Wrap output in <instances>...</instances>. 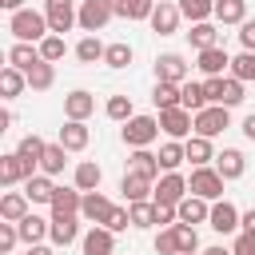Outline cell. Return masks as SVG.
<instances>
[{
	"label": "cell",
	"mask_w": 255,
	"mask_h": 255,
	"mask_svg": "<svg viewBox=\"0 0 255 255\" xmlns=\"http://www.w3.org/2000/svg\"><path fill=\"white\" fill-rule=\"evenodd\" d=\"M8 32L16 36V44H40V40H48V36H52L48 16H44V12H36V8H20V12H12Z\"/></svg>",
	"instance_id": "1"
},
{
	"label": "cell",
	"mask_w": 255,
	"mask_h": 255,
	"mask_svg": "<svg viewBox=\"0 0 255 255\" xmlns=\"http://www.w3.org/2000/svg\"><path fill=\"white\" fill-rule=\"evenodd\" d=\"M187 195H191V191H187V179H183L179 171H163L159 183H155V191H151V203H159V207H179Z\"/></svg>",
	"instance_id": "2"
},
{
	"label": "cell",
	"mask_w": 255,
	"mask_h": 255,
	"mask_svg": "<svg viewBox=\"0 0 255 255\" xmlns=\"http://www.w3.org/2000/svg\"><path fill=\"white\" fill-rule=\"evenodd\" d=\"M155 135H159V120H155V116H131V120L124 124V143H128L131 151H135V147H151Z\"/></svg>",
	"instance_id": "3"
},
{
	"label": "cell",
	"mask_w": 255,
	"mask_h": 255,
	"mask_svg": "<svg viewBox=\"0 0 255 255\" xmlns=\"http://www.w3.org/2000/svg\"><path fill=\"white\" fill-rule=\"evenodd\" d=\"M223 183H227V179H223L215 167H195V171H191V179H187V191H191V195H199V199H207V203H219Z\"/></svg>",
	"instance_id": "4"
},
{
	"label": "cell",
	"mask_w": 255,
	"mask_h": 255,
	"mask_svg": "<svg viewBox=\"0 0 255 255\" xmlns=\"http://www.w3.org/2000/svg\"><path fill=\"white\" fill-rule=\"evenodd\" d=\"M44 16H48V28H52L56 36H64V32H72V28L80 24L76 0H44Z\"/></svg>",
	"instance_id": "5"
},
{
	"label": "cell",
	"mask_w": 255,
	"mask_h": 255,
	"mask_svg": "<svg viewBox=\"0 0 255 255\" xmlns=\"http://www.w3.org/2000/svg\"><path fill=\"white\" fill-rule=\"evenodd\" d=\"M159 131L167 139H191L195 135V116L187 108H167V112H159Z\"/></svg>",
	"instance_id": "6"
},
{
	"label": "cell",
	"mask_w": 255,
	"mask_h": 255,
	"mask_svg": "<svg viewBox=\"0 0 255 255\" xmlns=\"http://www.w3.org/2000/svg\"><path fill=\"white\" fill-rule=\"evenodd\" d=\"M231 128V108H219V104H207L203 112H195V135L203 139H215L219 131Z\"/></svg>",
	"instance_id": "7"
},
{
	"label": "cell",
	"mask_w": 255,
	"mask_h": 255,
	"mask_svg": "<svg viewBox=\"0 0 255 255\" xmlns=\"http://www.w3.org/2000/svg\"><path fill=\"white\" fill-rule=\"evenodd\" d=\"M112 16H116V4L112 0H80V28L88 36H96Z\"/></svg>",
	"instance_id": "8"
},
{
	"label": "cell",
	"mask_w": 255,
	"mask_h": 255,
	"mask_svg": "<svg viewBox=\"0 0 255 255\" xmlns=\"http://www.w3.org/2000/svg\"><path fill=\"white\" fill-rule=\"evenodd\" d=\"M187 72H191V64L179 52L155 56V80H163V84H187Z\"/></svg>",
	"instance_id": "9"
},
{
	"label": "cell",
	"mask_w": 255,
	"mask_h": 255,
	"mask_svg": "<svg viewBox=\"0 0 255 255\" xmlns=\"http://www.w3.org/2000/svg\"><path fill=\"white\" fill-rule=\"evenodd\" d=\"M116 211V203L104 195V191H84V203H80V215L92 223V227H104L108 223V215Z\"/></svg>",
	"instance_id": "10"
},
{
	"label": "cell",
	"mask_w": 255,
	"mask_h": 255,
	"mask_svg": "<svg viewBox=\"0 0 255 255\" xmlns=\"http://www.w3.org/2000/svg\"><path fill=\"white\" fill-rule=\"evenodd\" d=\"M239 207L235 203H227V199H219V203H211V219H207V227L211 231H219V235H231V231H239Z\"/></svg>",
	"instance_id": "11"
},
{
	"label": "cell",
	"mask_w": 255,
	"mask_h": 255,
	"mask_svg": "<svg viewBox=\"0 0 255 255\" xmlns=\"http://www.w3.org/2000/svg\"><path fill=\"white\" fill-rule=\"evenodd\" d=\"M179 4H171V0H159L155 4V12H151V32H159V36H175V28H179Z\"/></svg>",
	"instance_id": "12"
},
{
	"label": "cell",
	"mask_w": 255,
	"mask_h": 255,
	"mask_svg": "<svg viewBox=\"0 0 255 255\" xmlns=\"http://www.w3.org/2000/svg\"><path fill=\"white\" fill-rule=\"evenodd\" d=\"M36 171L28 167V159H20L16 151H8V155H0V183L4 187H12V183H24V179H32Z\"/></svg>",
	"instance_id": "13"
},
{
	"label": "cell",
	"mask_w": 255,
	"mask_h": 255,
	"mask_svg": "<svg viewBox=\"0 0 255 255\" xmlns=\"http://www.w3.org/2000/svg\"><path fill=\"white\" fill-rule=\"evenodd\" d=\"M92 112H96V96H92V92L76 88V92L64 96V116H68V120H80V124H84Z\"/></svg>",
	"instance_id": "14"
},
{
	"label": "cell",
	"mask_w": 255,
	"mask_h": 255,
	"mask_svg": "<svg viewBox=\"0 0 255 255\" xmlns=\"http://www.w3.org/2000/svg\"><path fill=\"white\" fill-rule=\"evenodd\" d=\"M48 239H52L56 247L76 243V239H80V215H52V231H48Z\"/></svg>",
	"instance_id": "15"
},
{
	"label": "cell",
	"mask_w": 255,
	"mask_h": 255,
	"mask_svg": "<svg viewBox=\"0 0 255 255\" xmlns=\"http://www.w3.org/2000/svg\"><path fill=\"white\" fill-rule=\"evenodd\" d=\"M128 171H131V175H143V179H155L163 167H159V155H155V151L135 147V151L128 155Z\"/></svg>",
	"instance_id": "16"
},
{
	"label": "cell",
	"mask_w": 255,
	"mask_h": 255,
	"mask_svg": "<svg viewBox=\"0 0 255 255\" xmlns=\"http://www.w3.org/2000/svg\"><path fill=\"white\" fill-rule=\"evenodd\" d=\"M120 191H124V199H128V203H147V195L155 191V179H143V175H131V171H124V179H120Z\"/></svg>",
	"instance_id": "17"
},
{
	"label": "cell",
	"mask_w": 255,
	"mask_h": 255,
	"mask_svg": "<svg viewBox=\"0 0 255 255\" xmlns=\"http://www.w3.org/2000/svg\"><path fill=\"white\" fill-rule=\"evenodd\" d=\"M16 231H20V239L28 243V247H36V243H44L48 239V231H52V219H40V215H24L20 223H16Z\"/></svg>",
	"instance_id": "18"
},
{
	"label": "cell",
	"mask_w": 255,
	"mask_h": 255,
	"mask_svg": "<svg viewBox=\"0 0 255 255\" xmlns=\"http://www.w3.org/2000/svg\"><path fill=\"white\" fill-rule=\"evenodd\" d=\"M215 171H219L223 179H239V175L247 171V159H243V151H239V147H223V151L215 155Z\"/></svg>",
	"instance_id": "19"
},
{
	"label": "cell",
	"mask_w": 255,
	"mask_h": 255,
	"mask_svg": "<svg viewBox=\"0 0 255 255\" xmlns=\"http://www.w3.org/2000/svg\"><path fill=\"white\" fill-rule=\"evenodd\" d=\"M80 203H84V191L80 187H56L52 195V215H80Z\"/></svg>",
	"instance_id": "20"
},
{
	"label": "cell",
	"mask_w": 255,
	"mask_h": 255,
	"mask_svg": "<svg viewBox=\"0 0 255 255\" xmlns=\"http://www.w3.org/2000/svg\"><path fill=\"white\" fill-rule=\"evenodd\" d=\"M175 211H179V223H191V227L211 219V203H207V199H199V195H187Z\"/></svg>",
	"instance_id": "21"
},
{
	"label": "cell",
	"mask_w": 255,
	"mask_h": 255,
	"mask_svg": "<svg viewBox=\"0 0 255 255\" xmlns=\"http://www.w3.org/2000/svg\"><path fill=\"white\" fill-rule=\"evenodd\" d=\"M116 251V231L108 227H92L84 235V255H112Z\"/></svg>",
	"instance_id": "22"
},
{
	"label": "cell",
	"mask_w": 255,
	"mask_h": 255,
	"mask_svg": "<svg viewBox=\"0 0 255 255\" xmlns=\"http://www.w3.org/2000/svg\"><path fill=\"white\" fill-rule=\"evenodd\" d=\"M24 195H28L32 203H52V195H56V183H52V175L36 171L32 179H24Z\"/></svg>",
	"instance_id": "23"
},
{
	"label": "cell",
	"mask_w": 255,
	"mask_h": 255,
	"mask_svg": "<svg viewBox=\"0 0 255 255\" xmlns=\"http://www.w3.org/2000/svg\"><path fill=\"white\" fill-rule=\"evenodd\" d=\"M28 203H32V199H28L24 191H8V195L0 199V219H4V223H20V219L28 215Z\"/></svg>",
	"instance_id": "24"
},
{
	"label": "cell",
	"mask_w": 255,
	"mask_h": 255,
	"mask_svg": "<svg viewBox=\"0 0 255 255\" xmlns=\"http://www.w3.org/2000/svg\"><path fill=\"white\" fill-rule=\"evenodd\" d=\"M187 40H191V48H195V52H207V48H219V28H215L211 20H203V24H191V32H187Z\"/></svg>",
	"instance_id": "25"
},
{
	"label": "cell",
	"mask_w": 255,
	"mask_h": 255,
	"mask_svg": "<svg viewBox=\"0 0 255 255\" xmlns=\"http://www.w3.org/2000/svg\"><path fill=\"white\" fill-rule=\"evenodd\" d=\"M40 60H44V56H40V48H36V44H12V48H8V64H12V68H20V72H32Z\"/></svg>",
	"instance_id": "26"
},
{
	"label": "cell",
	"mask_w": 255,
	"mask_h": 255,
	"mask_svg": "<svg viewBox=\"0 0 255 255\" xmlns=\"http://www.w3.org/2000/svg\"><path fill=\"white\" fill-rule=\"evenodd\" d=\"M88 139H92V135H88V128H84L80 120H68V124L60 128V139H56V143H64L68 151H84V147H88Z\"/></svg>",
	"instance_id": "27"
},
{
	"label": "cell",
	"mask_w": 255,
	"mask_h": 255,
	"mask_svg": "<svg viewBox=\"0 0 255 255\" xmlns=\"http://www.w3.org/2000/svg\"><path fill=\"white\" fill-rule=\"evenodd\" d=\"M223 68H231L227 48H207V52H199V72H203V76H223Z\"/></svg>",
	"instance_id": "28"
},
{
	"label": "cell",
	"mask_w": 255,
	"mask_h": 255,
	"mask_svg": "<svg viewBox=\"0 0 255 255\" xmlns=\"http://www.w3.org/2000/svg\"><path fill=\"white\" fill-rule=\"evenodd\" d=\"M151 100H155L159 112H167V108H183V104H179V100H183V84H163V80H155Z\"/></svg>",
	"instance_id": "29"
},
{
	"label": "cell",
	"mask_w": 255,
	"mask_h": 255,
	"mask_svg": "<svg viewBox=\"0 0 255 255\" xmlns=\"http://www.w3.org/2000/svg\"><path fill=\"white\" fill-rule=\"evenodd\" d=\"M183 151H187L191 167H207V163L215 159V151H211V139H203V135H191V139H183Z\"/></svg>",
	"instance_id": "30"
},
{
	"label": "cell",
	"mask_w": 255,
	"mask_h": 255,
	"mask_svg": "<svg viewBox=\"0 0 255 255\" xmlns=\"http://www.w3.org/2000/svg\"><path fill=\"white\" fill-rule=\"evenodd\" d=\"M100 179H104V171H100L96 159H80L76 163V187L80 191H100Z\"/></svg>",
	"instance_id": "31"
},
{
	"label": "cell",
	"mask_w": 255,
	"mask_h": 255,
	"mask_svg": "<svg viewBox=\"0 0 255 255\" xmlns=\"http://www.w3.org/2000/svg\"><path fill=\"white\" fill-rule=\"evenodd\" d=\"M116 4V16L124 20H151L155 12V0H112Z\"/></svg>",
	"instance_id": "32"
},
{
	"label": "cell",
	"mask_w": 255,
	"mask_h": 255,
	"mask_svg": "<svg viewBox=\"0 0 255 255\" xmlns=\"http://www.w3.org/2000/svg\"><path fill=\"white\" fill-rule=\"evenodd\" d=\"M215 20L219 24H243L247 20V0H215Z\"/></svg>",
	"instance_id": "33"
},
{
	"label": "cell",
	"mask_w": 255,
	"mask_h": 255,
	"mask_svg": "<svg viewBox=\"0 0 255 255\" xmlns=\"http://www.w3.org/2000/svg\"><path fill=\"white\" fill-rule=\"evenodd\" d=\"M179 16L191 24H203L215 16V0H179Z\"/></svg>",
	"instance_id": "34"
},
{
	"label": "cell",
	"mask_w": 255,
	"mask_h": 255,
	"mask_svg": "<svg viewBox=\"0 0 255 255\" xmlns=\"http://www.w3.org/2000/svg\"><path fill=\"white\" fill-rule=\"evenodd\" d=\"M24 76H28V88H32V92H48V88L56 84V64L40 60V64H36L32 72H24Z\"/></svg>",
	"instance_id": "35"
},
{
	"label": "cell",
	"mask_w": 255,
	"mask_h": 255,
	"mask_svg": "<svg viewBox=\"0 0 255 255\" xmlns=\"http://www.w3.org/2000/svg\"><path fill=\"white\" fill-rule=\"evenodd\" d=\"M24 88H28V76H24L20 68H12V64H8V68L0 72V92H4V100H16Z\"/></svg>",
	"instance_id": "36"
},
{
	"label": "cell",
	"mask_w": 255,
	"mask_h": 255,
	"mask_svg": "<svg viewBox=\"0 0 255 255\" xmlns=\"http://www.w3.org/2000/svg\"><path fill=\"white\" fill-rule=\"evenodd\" d=\"M44 147H48V143H44L40 135H24V139L16 143V155H20V159H28V167L36 171V167H40V159H44Z\"/></svg>",
	"instance_id": "37"
},
{
	"label": "cell",
	"mask_w": 255,
	"mask_h": 255,
	"mask_svg": "<svg viewBox=\"0 0 255 255\" xmlns=\"http://www.w3.org/2000/svg\"><path fill=\"white\" fill-rule=\"evenodd\" d=\"M64 163H68V147H64V143H48V147H44V159H40V171H44V175H60Z\"/></svg>",
	"instance_id": "38"
},
{
	"label": "cell",
	"mask_w": 255,
	"mask_h": 255,
	"mask_svg": "<svg viewBox=\"0 0 255 255\" xmlns=\"http://www.w3.org/2000/svg\"><path fill=\"white\" fill-rule=\"evenodd\" d=\"M104 56H108V48L100 44V36H84V40L76 44V60H80V64H100Z\"/></svg>",
	"instance_id": "39"
},
{
	"label": "cell",
	"mask_w": 255,
	"mask_h": 255,
	"mask_svg": "<svg viewBox=\"0 0 255 255\" xmlns=\"http://www.w3.org/2000/svg\"><path fill=\"white\" fill-rule=\"evenodd\" d=\"M155 155H159V167H163V171H175V167L187 159V151H183V143H179V139H167Z\"/></svg>",
	"instance_id": "40"
},
{
	"label": "cell",
	"mask_w": 255,
	"mask_h": 255,
	"mask_svg": "<svg viewBox=\"0 0 255 255\" xmlns=\"http://www.w3.org/2000/svg\"><path fill=\"white\" fill-rule=\"evenodd\" d=\"M104 112H108V120H116V124H128V120L135 116V112H131V96H108Z\"/></svg>",
	"instance_id": "41"
},
{
	"label": "cell",
	"mask_w": 255,
	"mask_h": 255,
	"mask_svg": "<svg viewBox=\"0 0 255 255\" xmlns=\"http://www.w3.org/2000/svg\"><path fill=\"white\" fill-rule=\"evenodd\" d=\"M131 56H135V52H131V44H128V40H120V44H108L104 64H108V68H128V64H131Z\"/></svg>",
	"instance_id": "42"
},
{
	"label": "cell",
	"mask_w": 255,
	"mask_h": 255,
	"mask_svg": "<svg viewBox=\"0 0 255 255\" xmlns=\"http://www.w3.org/2000/svg\"><path fill=\"white\" fill-rule=\"evenodd\" d=\"M179 104H183V108H187L191 116H195V112H203V108H207L203 84H191V80H187V84H183V100H179Z\"/></svg>",
	"instance_id": "43"
},
{
	"label": "cell",
	"mask_w": 255,
	"mask_h": 255,
	"mask_svg": "<svg viewBox=\"0 0 255 255\" xmlns=\"http://www.w3.org/2000/svg\"><path fill=\"white\" fill-rule=\"evenodd\" d=\"M231 76H235L239 84L255 80V52H239V56L231 60Z\"/></svg>",
	"instance_id": "44"
},
{
	"label": "cell",
	"mask_w": 255,
	"mask_h": 255,
	"mask_svg": "<svg viewBox=\"0 0 255 255\" xmlns=\"http://www.w3.org/2000/svg\"><path fill=\"white\" fill-rule=\"evenodd\" d=\"M36 48H40V56H44L48 64H56V60H64V52H68V44H64V36H56V32H52L48 40H40Z\"/></svg>",
	"instance_id": "45"
},
{
	"label": "cell",
	"mask_w": 255,
	"mask_h": 255,
	"mask_svg": "<svg viewBox=\"0 0 255 255\" xmlns=\"http://www.w3.org/2000/svg\"><path fill=\"white\" fill-rule=\"evenodd\" d=\"M128 211H131V227H155V203L147 199V203H128Z\"/></svg>",
	"instance_id": "46"
},
{
	"label": "cell",
	"mask_w": 255,
	"mask_h": 255,
	"mask_svg": "<svg viewBox=\"0 0 255 255\" xmlns=\"http://www.w3.org/2000/svg\"><path fill=\"white\" fill-rule=\"evenodd\" d=\"M155 255H179V235H175V227H163V231L155 235Z\"/></svg>",
	"instance_id": "47"
},
{
	"label": "cell",
	"mask_w": 255,
	"mask_h": 255,
	"mask_svg": "<svg viewBox=\"0 0 255 255\" xmlns=\"http://www.w3.org/2000/svg\"><path fill=\"white\" fill-rule=\"evenodd\" d=\"M239 104H243V84H239L235 76H227V80H223V104H219V108H239Z\"/></svg>",
	"instance_id": "48"
},
{
	"label": "cell",
	"mask_w": 255,
	"mask_h": 255,
	"mask_svg": "<svg viewBox=\"0 0 255 255\" xmlns=\"http://www.w3.org/2000/svg\"><path fill=\"white\" fill-rule=\"evenodd\" d=\"M175 235H179V255H183V251H191V255L199 251V235H195L191 223H175Z\"/></svg>",
	"instance_id": "49"
},
{
	"label": "cell",
	"mask_w": 255,
	"mask_h": 255,
	"mask_svg": "<svg viewBox=\"0 0 255 255\" xmlns=\"http://www.w3.org/2000/svg\"><path fill=\"white\" fill-rule=\"evenodd\" d=\"M104 227H108V231H116V235H120V231H128V227H131V211H128V207H116V211L108 215V223H104Z\"/></svg>",
	"instance_id": "50"
},
{
	"label": "cell",
	"mask_w": 255,
	"mask_h": 255,
	"mask_svg": "<svg viewBox=\"0 0 255 255\" xmlns=\"http://www.w3.org/2000/svg\"><path fill=\"white\" fill-rule=\"evenodd\" d=\"M20 243V231L16 223H0V255H12V247Z\"/></svg>",
	"instance_id": "51"
},
{
	"label": "cell",
	"mask_w": 255,
	"mask_h": 255,
	"mask_svg": "<svg viewBox=\"0 0 255 255\" xmlns=\"http://www.w3.org/2000/svg\"><path fill=\"white\" fill-rule=\"evenodd\" d=\"M203 96H207V104H223V76H207L203 80Z\"/></svg>",
	"instance_id": "52"
},
{
	"label": "cell",
	"mask_w": 255,
	"mask_h": 255,
	"mask_svg": "<svg viewBox=\"0 0 255 255\" xmlns=\"http://www.w3.org/2000/svg\"><path fill=\"white\" fill-rule=\"evenodd\" d=\"M231 255H255V235H251V231H239V239H235Z\"/></svg>",
	"instance_id": "53"
},
{
	"label": "cell",
	"mask_w": 255,
	"mask_h": 255,
	"mask_svg": "<svg viewBox=\"0 0 255 255\" xmlns=\"http://www.w3.org/2000/svg\"><path fill=\"white\" fill-rule=\"evenodd\" d=\"M239 44H243V52H255V20L239 24Z\"/></svg>",
	"instance_id": "54"
},
{
	"label": "cell",
	"mask_w": 255,
	"mask_h": 255,
	"mask_svg": "<svg viewBox=\"0 0 255 255\" xmlns=\"http://www.w3.org/2000/svg\"><path fill=\"white\" fill-rule=\"evenodd\" d=\"M155 223H159V227H175V223H179V211H175V207H159V203H155Z\"/></svg>",
	"instance_id": "55"
},
{
	"label": "cell",
	"mask_w": 255,
	"mask_h": 255,
	"mask_svg": "<svg viewBox=\"0 0 255 255\" xmlns=\"http://www.w3.org/2000/svg\"><path fill=\"white\" fill-rule=\"evenodd\" d=\"M239 227H243V231H251V235H255V207H251V211H243V215H239Z\"/></svg>",
	"instance_id": "56"
},
{
	"label": "cell",
	"mask_w": 255,
	"mask_h": 255,
	"mask_svg": "<svg viewBox=\"0 0 255 255\" xmlns=\"http://www.w3.org/2000/svg\"><path fill=\"white\" fill-rule=\"evenodd\" d=\"M243 135H247V139H255V112L243 120Z\"/></svg>",
	"instance_id": "57"
},
{
	"label": "cell",
	"mask_w": 255,
	"mask_h": 255,
	"mask_svg": "<svg viewBox=\"0 0 255 255\" xmlns=\"http://www.w3.org/2000/svg\"><path fill=\"white\" fill-rule=\"evenodd\" d=\"M8 128H12V112L4 108V112H0V131H8Z\"/></svg>",
	"instance_id": "58"
},
{
	"label": "cell",
	"mask_w": 255,
	"mask_h": 255,
	"mask_svg": "<svg viewBox=\"0 0 255 255\" xmlns=\"http://www.w3.org/2000/svg\"><path fill=\"white\" fill-rule=\"evenodd\" d=\"M203 255H231V247H223V243H215V247H207Z\"/></svg>",
	"instance_id": "59"
},
{
	"label": "cell",
	"mask_w": 255,
	"mask_h": 255,
	"mask_svg": "<svg viewBox=\"0 0 255 255\" xmlns=\"http://www.w3.org/2000/svg\"><path fill=\"white\" fill-rule=\"evenodd\" d=\"M0 8H8V12H20V8H24V0H0Z\"/></svg>",
	"instance_id": "60"
},
{
	"label": "cell",
	"mask_w": 255,
	"mask_h": 255,
	"mask_svg": "<svg viewBox=\"0 0 255 255\" xmlns=\"http://www.w3.org/2000/svg\"><path fill=\"white\" fill-rule=\"evenodd\" d=\"M24 255H52V247H44V243H36V247H28Z\"/></svg>",
	"instance_id": "61"
},
{
	"label": "cell",
	"mask_w": 255,
	"mask_h": 255,
	"mask_svg": "<svg viewBox=\"0 0 255 255\" xmlns=\"http://www.w3.org/2000/svg\"><path fill=\"white\" fill-rule=\"evenodd\" d=\"M183 255H191V251H183ZM195 255H203V251H195Z\"/></svg>",
	"instance_id": "62"
}]
</instances>
